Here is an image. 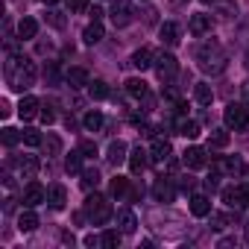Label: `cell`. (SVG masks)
Returning a JSON list of instances; mask_svg holds the SVG:
<instances>
[{
	"label": "cell",
	"instance_id": "6da1fadb",
	"mask_svg": "<svg viewBox=\"0 0 249 249\" xmlns=\"http://www.w3.org/2000/svg\"><path fill=\"white\" fill-rule=\"evenodd\" d=\"M36 79H38V68H36L33 59H27V56H9V62H6V85L12 91L24 94L27 88L36 85Z\"/></svg>",
	"mask_w": 249,
	"mask_h": 249
},
{
	"label": "cell",
	"instance_id": "7a4b0ae2",
	"mask_svg": "<svg viewBox=\"0 0 249 249\" xmlns=\"http://www.w3.org/2000/svg\"><path fill=\"white\" fill-rule=\"evenodd\" d=\"M196 62H199V71H202V73L217 76V73L226 71L229 56H226V50H223V44H220L217 38H208V41H202V44L196 47Z\"/></svg>",
	"mask_w": 249,
	"mask_h": 249
},
{
	"label": "cell",
	"instance_id": "3957f363",
	"mask_svg": "<svg viewBox=\"0 0 249 249\" xmlns=\"http://www.w3.org/2000/svg\"><path fill=\"white\" fill-rule=\"evenodd\" d=\"M111 205H108V199L106 196H100V194H88V199H85V217L94 223V226H106L108 220H111Z\"/></svg>",
	"mask_w": 249,
	"mask_h": 249
},
{
	"label": "cell",
	"instance_id": "277c9868",
	"mask_svg": "<svg viewBox=\"0 0 249 249\" xmlns=\"http://www.w3.org/2000/svg\"><path fill=\"white\" fill-rule=\"evenodd\" d=\"M223 123H226V129H246L249 126V106L246 103H229L223 108Z\"/></svg>",
	"mask_w": 249,
	"mask_h": 249
},
{
	"label": "cell",
	"instance_id": "5b68a950",
	"mask_svg": "<svg viewBox=\"0 0 249 249\" xmlns=\"http://www.w3.org/2000/svg\"><path fill=\"white\" fill-rule=\"evenodd\" d=\"M223 202L229 208H249V182H240V185H229L220 191Z\"/></svg>",
	"mask_w": 249,
	"mask_h": 249
},
{
	"label": "cell",
	"instance_id": "8992f818",
	"mask_svg": "<svg viewBox=\"0 0 249 249\" xmlns=\"http://www.w3.org/2000/svg\"><path fill=\"white\" fill-rule=\"evenodd\" d=\"M132 18H135V12H132V3H129V0H114V6H111V21H114V27H126V24H132Z\"/></svg>",
	"mask_w": 249,
	"mask_h": 249
},
{
	"label": "cell",
	"instance_id": "52a82bcc",
	"mask_svg": "<svg viewBox=\"0 0 249 249\" xmlns=\"http://www.w3.org/2000/svg\"><path fill=\"white\" fill-rule=\"evenodd\" d=\"M156 73H159L161 79L176 76V73H179V62H176V56H173V53H159V56H156Z\"/></svg>",
	"mask_w": 249,
	"mask_h": 249
},
{
	"label": "cell",
	"instance_id": "ba28073f",
	"mask_svg": "<svg viewBox=\"0 0 249 249\" xmlns=\"http://www.w3.org/2000/svg\"><path fill=\"white\" fill-rule=\"evenodd\" d=\"M237 170H240V159L237 156H220V159L211 161V173H217V176H234Z\"/></svg>",
	"mask_w": 249,
	"mask_h": 249
},
{
	"label": "cell",
	"instance_id": "9c48e42d",
	"mask_svg": "<svg viewBox=\"0 0 249 249\" xmlns=\"http://www.w3.org/2000/svg\"><path fill=\"white\" fill-rule=\"evenodd\" d=\"M21 202H24V208H36V205L47 202V191H44L38 182H30V185L24 188V194H21Z\"/></svg>",
	"mask_w": 249,
	"mask_h": 249
},
{
	"label": "cell",
	"instance_id": "30bf717a",
	"mask_svg": "<svg viewBox=\"0 0 249 249\" xmlns=\"http://www.w3.org/2000/svg\"><path fill=\"white\" fill-rule=\"evenodd\" d=\"M182 161H185L188 170H202V167L208 164V150H202V147H188L185 156H182Z\"/></svg>",
	"mask_w": 249,
	"mask_h": 249
},
{
	"label": "cell",
	"instance_id": "8fae6325",
	"mask_svg": "<svg viewBox=\"0 0 249 249\" xmlns=\"http://www.w3.org/2000/svg\"><path fill=\"white\" fill-rule=\"evenodd\" d=\"M188 30H191L194 36H208V33L214 30V18H211V15H205V12H199V15H191V21H188Z\"/></svg>",
	"mask_w": 249,
	"mask_h": 249
},
{
	"label": "cell",
	"instance_id": "7c38bea8",
	"mask_svg": "<svg viewBox=\"0 0 249 249\" xmlns=\"http://www.w3.org/2000/svg\"><path fill=\"white\" fill-rule=\"evenodd\" d=\"M170 141L167 138H153V144H150V161H156V164H164L167 159H170Z\"/></svg>",
	"mask_w": 249,
	"mask_h": 249
},
{
	"label": "cell",
	"instance_id": "4fadbf2b",
	"mask_svg": "<svg viewBox=\"0 0 249 249\" xmlns=\"http://www.w3.org/2000/svg\"><path fill=\"white\" fill-rule=\"evenodd\" d=\"M153 196H156L159 202H173V199H176V185H173L170 179H156Z\"/></svg>",
	"mask_w": 249,
	"mask_h": 249
},
{
	"label": "cell",
	"instance_id": "5bb4252c",
	"mask_svg": "<svg viewBox=\"0 0 249 249\" xmlns=\"http://www.w3.org/2000/svg\"><path fill=\"white\" fill-rule=\"evenodd\" d=\"M147 164H150V150H144V147L138 144V147L129 153V170L138 176V173H144V167H147Z\"/></svg>",
	"mask_w": 249,
	"mask_h": 249
},
{
	"label": "cell",
	"instance_id": "9a60e30c",
	"mask_svg": "<svg viewBox=\"0 0 249 249\" xmlns=\"http://www.w3.org/2000/svg\"><path fill=\"white\" fill-rule=\"evenodd\" d=\"M117 229H120L123 234H132V231L138 229V217H135V211L120 208V211H117Z\"/></svg>",
	"mask_w": 249,
	"mask_h": 249
},
{
	"label": "cell",
	"instance_id": "2e32d148",
	"mask_svg": "<svg viewBox=\"0 0 249 249\" xmlns=\"http://www.w3.org/2000/svg\"><path fill=\"white\" fill-rule=\"evenodd\" d=\"M65 202H68V191H65V185H50V188H47V205L56 208V211H62Z\"/></svg>",
	"mask_w": 249,
	"mask_h": 249
},
{
	"label": "cell",
	"instance_id": "e0dca14e",
	"mask_svg": "<svg viewBox=\"0 0 249 249\" xmlns=\"http://www.w3.org/2000/svg\"><path fill=\"white\" fill-rule=\"evenodd\" d=\"M41 111V100H36V97H24L21 100V106H18V114H21V120H33L36 114Z\"/></svg>",
	"mask_w": 249,
	"mask_h": 249
},
{
	"label": "cell",
	"instance_id": "ac0fdd59",
	"mask_svg": "<svg viewBox=\"0 0 249 249\" xmlns=\"http://www.w3.org/2000/svg\"><path fill=\"white\" fill-rule=\"evenodd\" d=\"M126 153H129V147L123 144V141H111V144H108V161H111L114 167H117V164H123V161H129V156H126Z\"/></svg>",
	"mask_w": 249,
	"mask_h": 249
},
{
	"label": "cell",
	"instance_id": "d6986e66",
	"mask_svg": "<svg viewBox=\"0 0 249 249\" xmlns=\"http://www.w3.org/2000/svg\"><path fill=\"white\" fill-rule=\"evenodd\" d=\"M132 65H135L138 71H147V68H153V65H156V53H153L150 47H141V50H135V53H132Z\"/></svg>",
	"mask_w": 249,
	"mask_h": 249
},
{
	"label": "cell",
	"instance_id": "ffe728a7",
	"mask_svg": "<svg viewBox=\"0 0 249 249\" xmlns=\"http://www.w3.org/2000/svg\"><path fill=\"white\" fill-rule=\"evenodd\" d=\"M191 214L194 217H208L211 214V199L205 194H194L191 196Z\"/></svg>",
	"mask_w": 249,
	"mask_h": 249
},
{
	"label": "cell",
	"instance_id": "44dd1931",
	"mask_svg": "<svg viewBox=\"0 0 249 249\" xmlns=\"http://www.w3.org/2000/svg\"><path fill=\"white\" fill-rule=\"evenodd\" d=\"M65 79H68V85L71 88H88V71L85 68H71L68 73H65Z\"/></svg>",
	"mask_w": 249,
	"mask_h": 249
},
{
	"label": "cell",
	"instance_id": "7402d4cb",
	"mask_svg": "<svg viewBox=\"0 0 249 249\" xmlns=\"http://www.w3.org/2000/svg\"><path fill=\"white\" fill-rule=\"evenodd\" d=\"M36 33H38V21H36V18H21V21H18V38H21V41L36 38Z\"/></svg>",
	"mask_w": 249,
	"mask_h": 249
},
{
	"label": "cell",
	"instance_id": "603a6c76",
	"mask_svg": "<svg viewBox=\"0 0 249 249\" xmlns=\"http://www.w3.org/2000/svg\"><path fill=\"white\" fill-rule=\"evenodd\" d=\"M159 36H161V44H167V47H173V44H179V24H173V21H167V24H161V30H159Z\"/></svg>",
	"mask_w": 249,
	"mask_h": 249
},
{
	"label": "cell",
	"instance_id": "cb8c5ba5",
	"mask_svg": "<svg viewBox=\"0 0 249 249\" xmlns=\"http://www.w3.org/2000/svg\"><path fill=\"white\" fill-rule=\"evenodd\" d=\"M173 129H176L179 135H185V138H196V135H199V123H196V120H185V117H179V120L173 123Z\"/></svg>",
	"mask_w": 249,
	"mask_h": 249
},
{
	"label": "cell",
	"instance_id": "d4e9b609",
	"mask_svg": "<svg viewBox=\"0 0 249 249\" xmlns=\"http://www.w3.org/2000/svg\"><path fill=\"white\" fill-rule=\"evenodd\" d=\"M38 167H41V164H38L36 156H24V159H18V170H21L24 179H33V176L38 173Z\"/></svg>",
	"mask_w": 249,
	"mask_h": 249
},
{
	"label": "cell",
	"instance_id": "484cf974",
	"mask_svg": "<svg viewBox=\"0 0 249 249\" xmlns=\"http://www.w3.org/2000/svg\"><path fill=\"white\" fill-rule=\"evenodd\" d=\"M18 229H21V231H36V229H38V217H36L33 208H24V211H21V217H18Z\"/></svg>",
	"mask_w": 249,
	"mask_h": 249
},
{
	"label": "cell",
	"instance_id": "4316f807",
	"mask_svg": "<svg viewBox=\"0 0 249 249\" xmlns=\"http://www.w3.org/2000/svg\"><path fill=\"white\" fill-rule=\"evenodd\" d=\"M82 41H85V44L103 41V24H100V21H91V24L85 27V33H82Z\"/></svg>",
	"mask_w": 249,
	"mask_h": 249
},
{
	"label": "cell",
	"instance_id": "83f0119b",
	"mask_svg": "<svg viewBox=\"0 0 249 249\" xmlns=\"http://www.w3.org/2000/svg\"><path fill=\"white\" fill-rule=\"evenodd\" d=\"M194 97H196V103H199V106H211L214 91H211V85H208V82H196V85H194Z\"/></svg>",
	"mask_w": 249,
	"mask_h": 249
},
{
	"label": "cell",
	"instance_id": "f1b7e54d",
	"mask_svg": "<svg viewBox=\"0 0 249 249\" xmlns=\"http://www.w3.org/2000/svg\"><path fill=\"white\" fill-rule=\"evenodd\" d=\"M103 123H106V117H103L100 111H88V114L82 117V126H85L88 132H100V129H103Z\"/></svg>",
	"mask_w": 249,
	"mask_h": 249
},
{
	"label": "cell",
	"instance_id": "f546056e",
	"mask_svg": "<svg viewBox=\"0 0 249 249\" xmlns=\"http://www.w3.org/2000/svg\"><path fill=\"white\" fill-rule=\"evenodd\" d=\"M82 159H85V153L82 150H73L71 156H65V170L68 173H82Z\"/></svg>",
	"mask_w": 249,
	"mask_h": 249
},
{
	"label": "cell",
	"instance_id": "4dcf8cb0",
	"mask_svg": "<svg viewBox=\"0 0 249 249\" xmlns=\"http://www.w3.org/2000/svg\"><path fill=\"white\" fill-rule=\"evenodd\" d=\"M120 237H123V231H120V229H106V231L100 234V246L114 249V246H120Z\"/></svg>",
	"mask_w": 249,
	"mask_h": 249
},
{
	"label": "cell",
	"instance_id": "1f68e13d",
	"mask_svg": "<svg viewBox=\"0 0 249 249\" xmlns=\"http://www.w3.org/2000/svg\"><path fill=\"white\" fill-rule=\"evenodd\" d=\"M229 144V132L226 129H211L208 135V150H223Z\"/></svg>",
	"mask_w": 249,
	"mask_h": 249
},
{
	"label": "cell",
	"instance_id": "d6a6232c",
	"mask_svg": "<svg viewBox=\"0 0 249 249\" xmlns=\"http://www.w3.org/2000/svg\"><path fill=\"white\" fill-rule=\"evenodd\" d=\"M44 150H47V159L59 156V153H62V138H59L56 132H47V138H44Z\"/></svg>",
	"mask_w": 249,
	"mask_h": 249
},
{
	"label": "cell",
	"instance_id": "836d02e7",
	"mask_svg": "<svg viewBox=\"0 0 249 249\" xmlns=\"http://www.w3.org/2000/svg\"><path fill=\"white\" fill-rule=\"evenodd\" d=\"M217 15L223 21H231L237 15V3H231V0H217Z\"/></svg>",
	"mask_w": 249,
	"mask_h": 249
},
{
	"label": "cell",
	"instance_id": "e575fe53",
	"mask_svg": "<svg viewBox=\"0 0 249 249\" xmlns=\"http://www.w3.org/2000/svg\"><path fill=\"white\" fill-rule=\"evenodd\" d=\"M126 91L135 97V100H141V97H147L150 91H147V82L144 79H126Z\"/></svg>",
	"mask_w": 249,
	"mask_h": 249
},
{
	"label": "cell",
	"instance_id": "d590c367",
	"mask_svg": "<svg viewBox=\"0 0 249 249\" xmlns=\"http://www.w3.org/2000/svg\"><path fill=\"white\" fill-rule=\"evenodd\" d=\"M88 94H91L94 100H106V97H108V85H106L103 79H94V82H88Z\"/></svg>",
	"mask_w": 249,
	"mask_h": 249
},
{
	"label": "cell",
	"instance_id": "8d00e7d4",
	"mask_svg": "<svg viewBox=\"0 0 249 249\" xmlns=\"http://www.w3.org/2000/svg\"><path fill=\"white\" fill-rule=\"evenodd\" d=\"M111 194L120 199V196H126L129 194V179H123V176H114L111 179Z\"/></svg>",
	"mask_w": 249,
	"mask_h": 249
},
{
	"label": "cell",
	"instance_id": "74e56055",
	"mask_svg": "<svg viewBox=\"0 0 249 249\" xmlns=\"http://www.w3.org/2000/svg\"><path fill=\"white\" fill-rule=\"evenodd\" d=\"M21 138H24V144H27V147H41V144H44V135H41L38 129H24V132H21Z\"/></svg>",
	"mask_w": 249,
	"mask_h": 249
},
{
	"label": "cell",
	"instance_id": "f35d334b",
	"mask_svg": "<svg viewBox=\"0 0 249 249\" xmlns=\"http://www.w3.org/2000/svg\"><path fill=\"white\" fill-rule=\"evenodd\" d=\"M0 141H3L6 147H15V144H18V141H24V138H21V132H18V129H12V126H6L3 132H0Z\"/></svg>",
	"mask_w": 249,
	"mask_h": 249
},
{
	"label": "cell",
	"instance_id": "ab89813d",
	"mask_svg": "<svg viewBox=\"0 0 249 249\" xmlns=\"http://www.w3.org/2000/svg\"><path fill=\"white\" fill-rule=\"evenodd\" d=\"M97 185H100V173H97V170H82V188L91 191V188H97Z\"/></svg>",
	"mask_w": 249,
	"mask_h": 249
},
{
	"label": "cell",
	"instance_id": "60d3db41",
	"mask_svg": "<svg viewBox=\"0 0 249 249\" xmlns=\"http://www.w3.org/2000/svg\"><path fill=\"white\" fill-rule=\"evenodd\" d=\"M229 223H231V217H229V214H220V211L214 214V211H211V229H217V231H220V229H226Z\"/></svg>",
	"mask_w": 249,
	"mask_h": 249
},
{
	"label": "cell",
	"instance_id": "b9f144b4",
	"mask_svg": "<svg viewBox=\"0 0 249 249\" xmlns=\"http://www.w3.org/2000/svg\"><path fill=\"white\" fill-rule=\"evenodd\" d=\"M79 150L85 153V159H94V156H97V144H94V141H82Z\"/></svg>",
	"mask_w": 249,
	"mask_h": 249
},
{
	"label": "cell",
	"instance_id": "7bdbcfd3",
	"mask_svg": "<svg viewBox=\"0 0 249 249\" xmlns=\"http://www.w3.org/2000/svg\"><path fill=\"white\" fill-rule=\"evenodd\" d=\"M68 9L71 12H85L88 9V0H68Z\"/></svg>",
	"mask_w": 249,
	"mask_h": 249
},
{
	"label": "cell",
	"instance_id": "ee69618b",
	"mask_svg": "<svg viewBox=\"0 0 249 249\" xmlns=\"http://www.w3.org/2000/svg\"><path fill=\"white\" fill-rule=\"evenodd\" d=\"M38 117H41L44 123H53V120H56V111H53L50 106H41V111H38Z\"/></svg>",
	"mask_w": 249,
	"mask_h": 249
},
{
	"label": "cell",
	"instance_id": "f6af8a7d",
	"mask_svg": "<svg viewBox=\"0 0 249 249\" xmlns=\"http://www.w3.org/2000/svg\"><path fill=\"white\" fill-rule=\"evenodd\" d=\"M50 24H53V27H59V30H62V27H65V18H62V15H59V12H50Z\"/></svg>",
	"mask_w": 249,
	"mask_h": 249
},
{
	"label": "cell",
	"instance_id": "bcb514c9",
	"mask_svg": "<svg viewBox=\"0 0 249 249\" xmlns=\"http://www.w3.org/2000/svg\"><path fill=\"white\" fill-rule=\"evenodd\" d=\"M240 94H243V103H246V106H249V79H246V82H243V85H240Z\"/></svg>",
	"mask_w": 249,
	"mask_h": 249
},
{
	"label": "cell",
	"instance_id": "7dc6e473",
	"mask_svg": "<svg viewBox=\"0 0 249 249\" xmlns=\"http://www.w3.org/2000/svg\"><path fill=\"white\" fill-rule=\"evenodd\" d=\"M9 111H12V108H9V103H6V100H0V117H6Z\"/></svg>",
	"mask_w": 249,
	"mask_h": 249
},
{
	"label": "cell",
	"instance_id": "c3c4849f",
	"mask_svg": "<svg viewBox=\"0 0 249 249\" xmlns=\"http://www.w3.org/2000/svg\"><path fill=\"white\" fill-rule=\"evenodd\" d=\"M85 246H100V237H94V234H88V237H85Z\"/></svg>",
	"mask_w": 249,
	"mask_h": 249
},
{
	"label": "cell",
	"instance_id": "681fc988",
	"mask_svg": "<svg viewBox=\"0 0 249 249\" xmlns=\"http://www.w3.org/2000/svg\"><path fill=\"white\" fill-rule=\"evenodd\" d=\"M243 234H246V243H249V223H246V229H243Z\"/></svg>",
	"mask_w": 249,
	"mask_h": 249
},
{
	"label": "cell",
	"instance_id": "f907efd6",
	"mask_svg": "<svg viewBox=\"0 0 249 249\" xmlns=\"http://www.w3.org/2000/svg\"><path fill=\"white\" fill-rule=\"evenodd\" d=\"M202 3H217V0H202Z\"/></svg>",
	"mask_w": 249,
	"mask_h": 249
},
{
	"label": "cell",
	"instance_id": "816d5d0a",
	"mask_svg": "<svg viewBox=\"0 0 249 249\" xmlns=\"http://www.w3.org/2000/svg\"><path fill=\"white\" fill-rule=\"evenodd\" d=\"M246 68H249V53H246Z\"/></svg>",
	"mask_w": 249,
	"mask_h": 249
},
{
	"label": "cell",
	"instance_id": "f5cc1de1",
	"mask_svg": "<svg viewBox=\"0 0 249 249\" xmlns=\"http://www.w3.org/2000/svg\"><path fill=\"white\" fill-rule=\"evenodd\" d=\"M44 3H56V0H44Z\"/></svg>",
	"mask_w": 249,
	"mask_h": 249
},
{
	"label": "cell",
	"instance_id": "db71d44e",
	"mask_svg": "<svg viewBox=\"0 0 249 249\" xmlns=\"http://www.w3.org/2000/svg\"><path fill=\"white\" fill-rule=\"evenodd\" d=\"M176 3H188V0H176Z\"/></svg>",
	"mask_w": 249,
	"mask_h": 249
}]
</instances>
